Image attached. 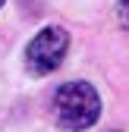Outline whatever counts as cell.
Listing matches in <instances>:
<instances>
[{
	"mask_svg": "<svg viewBox=\"0 0 129 132\" xmlns=\"http://www.w3.org/2000/svg\"><path fill=\"white\" fill-rule=\"evenodd\" d=\"M54 117L60 129L82 132L98 123L101 117V97L88 82H66L54 94Z\"/></svg>",
	"mask_w": 129,
	"mask_h": 132,
	"instance_id": "6da1fadb",
	"label": "cell"
},
{
	"mask_svg": "<svg viewBox=\"0 0 129 132\" xmlns=\"http://www.w3.org/2000/svg\"><path fill=\"white\" fill-rule=\"evenodd\" d=\"M66 47H69L66 28H60V25L41 28L38 35L28 41V47H25V66H28V72L31 76L54 72L57 66L63 63V57H66Z\"/></svg>",
	"mask_w": 129,
	"mask_h": 132,
	"instance_id": "7a4b0ae2",
	"label": "cell"
},
{
	"mask_svg": "<svg viewBox=\"0 0 129 132\" xmlns=\"http://www.w3.org/2000/svg\"><path fill=\"white\" fill-rule=\"evenodd\" d=\"M117 13H120V22L129 28V0H120V10Z\"/></svg>",
	"mask_w": 129,
	"mask_h": 132,
	"instance_id": "3957f363",
	"label": "cell"
},
{
	"mask_svg": "<svg viewBox=\"0 0 129 132\" xmlns=\"http://www.w3.org/2000/svg\"><path fill=\"white\" fill-rule=\"evenodd\" d=\"M0 6H3V0H0Z\"/></svg>",
	"mask_w": 129,
	"mask_h": 132,
	"instance_id": "277c9868",
	"label": "cell"
},
{
	"mask_svg": "<svg viewBox=\"0 0 129 132\" xmlns=\"http://www.w3.org/2000/svg\"><path fill=\"white\" fill-rule=\"evenodd\" d=\"M110 132H117V129H110Z\"/></svg>",
	"mask_w": 129,
	"mask_h": 132,
	"instance_id": "5b68a950",
	"label": "cell"
}]
</instances>
